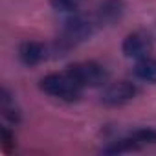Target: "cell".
I'll list each match as a JSON object with an SVG mask.
<instances>
[{
  "label": "cell",
  "mask_w": 156,
  "mask_h": 156,
  "mask_svg": "<svg viewBox=\"0 0 156 156\" xmlns=\"http://www.w3.org/2000/svg\"><path fill=\"white\" fill-rule=\"evenodd\" d=\"M41 90L48 96L64 99V101H77L83 94V87L73 77L66 73H50L41 79Z\"/></svg>",
  "instance_id": "obj_1"
},
{
  "label": "cell",
  "mask_w": 156,
  "mask_h": 156,
  "mask_svg": "<svg viewBox=\"0 0 156 156\" xmlns=\"http://www.w3.org/2000/svg\"><path fill=\"white\" fill-rule=\"evenodd\" d=\"M68 73L79 83L83 88L85 87H99L107 81V72L101 64L85 61V62H75L68 68Z\"/></svg>",
  "instance_id": "obj_2"
},
{
  "label": "cell",
  "mask_w": 156,
  "mask_h": 156,
  "mask_svg": "<svg viewBox=\"0 0 156 156\" xmlns=\"http://www.w3.org/2000/svg\"><path fill=\"white\" fill-rule=\"evenodd\" d=\"M92 33H94V24L88 19H85V17H73V19H70L64 24L62 37L59 41L64 44V48H70V46H73L77 42L88 39Z\"/></svg>",
  "instance_id": "obj_3"
},
{
  "label": "cell",
  "mask_w": 156,
  "mask_h": 156,
  "mask_svg": "<svg viewBox=\"0 0 156 156\" xmlns=\"http://www.w3.org/2000/svg\"><path fill=\"white\" fill-rule=\"evenodd\" d=\"M136 94H138L136 85H132V83H129V81H119V83L110 85V87L101 94V101H103L105 105H108V107H119V105L129 103Z\"/></svg>",
  "instance_id": "obj_4"
},
{
  "label": "cell",
  "mask_w": 156,
  "mask_h": 156,
  "mask_svg": "<svg viewBox=\"0 0 156 156\" xmlns=\"http://www.w3.org/2000/svg\"><path fill=\"white\" fill-rule=\"evenodd\" d=\"M121 48H123V53L127 57L141 59V57H147L152 51V41H151L149 35H145L141 31H136V33H130V35L125 37Z\"/></svg>",
  "instance_id": "obj_5"
},
{
  "label": "cell",
  "mask_w": 156,
  "mask_h": 156,
  "mask_svg": "<svg viewBox=\"0 0 156 156\" xmlns=\"http://www.w3.org/2000/svg\"><path fill=\"white\" fill-rule=\"evenodd\" d=\"M19 57H20V61H22L26 66H35V64H39V62L46 57V48H44V44H41V42L26 41V42H22L20 48H19Z\"/></svg>",
  "instance_id": "obj_6"
},
{
  "label": "cell",
  "mask_w": 156,
  "mask_h": 156,
  "mask_svg": "<svg viewBox=\"0 0 156 156\" xmlns=\"http://www.w3.org/2000/svg\"><path fill=\"white\" fill-rule=\"evenodd\" d=\"M123 9H125L123 0H103L98 9V19L103 24H112L121 19Z\"/></svg>",
  "instance_id": "obj_7"
},
{
  "label": "cell",
  "mask_w": 156,
  "mask_h": 156,
  "mask_svg": "<svg viewBox=\"0 0 156 156\" xmlns=\"http://www.w3.org/2000/svg\"><path fill=\"white\" fill-rule=\"evenodd\" d=\"M134 73L138 79H141L145 83H156V59H152L149 55L138 59V62L134 66Z\"/></svg>",
  "instance_id": "obj_8"
},
{
  "label": "cell",
  "mask_w": 156,
  "mask_h": 156,
  "mask_svg": "<svg viewBox=\"0 0 156 156\" xmlns=\"http://www.w3.org/2000/svg\"><path fill=\"white\" fill-rule=\"evenodd\" d=\"M138 149H140L138 141L132 136H129V138H123V140H118V141L110 143L101 152L103 154H121V152H130V151H138Z\"/></svg>",
  "instance_id": "obj_9"
},
{
  "label": "cell",
  "mask_w": 156,
  "mask_h": 156,
  "mask_svg": "<svg viewBox=\"0 0 156 156\" xmlns=\"http://www.w3.org/2000/svg\"><path fill=\"white\" fill-rule=\"evenodd\" d=\"M0 101H2V114H4V118H8L9 121L17 123V121L20 119V114H19V110H17L15 103L11 101V98H9V94H8V90H2V98H0Z\"/></svg>",
  "instance_id": "obj_10"
},
{
  "label": "cell",
  "mask_w": 156,
  "mask_h": 156,
  "mask_svg": "<svg viewBox=\"0 0 156 156\" xmlns=\"http://www.w3.org/2000/svg\"><path fill=\"white\" fill-rule=\"evenodd\" d=\"M140 147L143 145H156V129H138L130 134Z\"/></svg>",
  "instance_id": "obj_11"
},
{
  "label": "cell",
  "mask_w": 156,
  "mask_h": 156,
  "mask_svg": "<svg viewBox=\"0 0 156 156\" xmlns=\"http://www.w3.org/2000/svg\"><path fill=\"white\" fill-rule=\"evenodd\" d=\"M50 4L55 11H62V13H70L79 9L81 0H50Z\"/></svg>",
  "instance_id": "obj_12"
}]
</instances>
